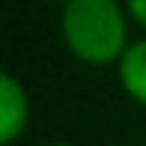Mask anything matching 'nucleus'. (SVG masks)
Returning a JSON list of instances; mask_svg holds the SVG:
<instances>
[{"label":"nucleus","instance_id":"4","mask_svg":"<svg viewBox=\"0 0 146 146\" xmlns=\"http://www.w3.org/2000/svg\"><path fill=\"white\" fill-rule=\"evenodd\" d=\"M125 3H128V15L140 27H146V0H125Z\"/></svg>","mask_w":146,"mask_h":146},{"label":"nucleus","instance_id":"3","mask_svg":"<svg viewBox=\"0 0 146 146\" xmlns=\"http://www.w3.org/2000/svg\"><path fill=\"white\" fill-rule=\"evenodd\" d=\"M119 81L134 102L146 104V39L128 45L119 60Z\"/></svg>","mask_w":146,"mask_h":146},{"label":"nucleus","instance_id":"5","mask_svg":"<svg viewBox=\"0 0 146 146\" xmlns=\"http://www.w3.org/2000/svg\"><path fill=\"white\" fill-rule=\"evenodd\" d=\"M48 146H72V143H48Z\"/></svg>","mask_w":146,"mask_h":146},{"label":"nucleus","instance_id":"6","mask_svg":"<svg viewBox=\"0 0 146 146\" xmlns=\"http://www.w3.org/2000/svg\"><path fill=\"white\" fill-rule=\"evenodd\" d=\"M54 3H63V6H66V3H69V0H54Z\"/></svg>","mask_w":146,"mask_h":146},{"label":"nucleus","instance_id":"2","mask_svg":"<svg viewBox=\"0 0 146 146\" xmlns=\"http://www.w3.org/2000/svg\"><path fill=\"white\" fill-rule=\"evenodd\" d=\"M27 116H30V104L24 87L12 75H3V81H0V140L12 143L27 128Z\"/></svg>","mask_w":146,"mask_h":146},{"label":"nucleus","instance_id":"1","mask_svg":"<svg viewBox=\"0 0 146 146\" xmlns=\"http://www.w3.org/2000/svg\"><path fill=\"white\" fill-rule=\"evenodd\" d=\"M66 48L78 60L108 66L128 51V24L116 0H69L60 15Z\"/></svg>","mask_w":146,"mask_h":146}]
</instances>
